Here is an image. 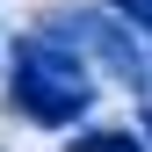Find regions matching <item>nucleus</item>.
I'll list each match as a JSON object with an SVG mask.
<instances>
[{"label":"nucleus","mask_w":152,"mask_h":152,"mask_svg":"<svg viewBox=\"0 0 152 152\" xmlns=\"http://www.w3.org/2000/svg\"><path fill=\"white\" fill-rule=\"evenodd\" d=\"M7 102L22 109L29 123L65 130V123H80L87 109H94V72H87V58L72 44L29 29V36L7 44Z\"/></svg>","instance_id":"nucleus-1"},{"label":"nucleus","mask_w":152,"mask_h":152,"mask_svg":"<svg viewBox=\"0 0 152 152\" xmlns=\"http://www.w3.org/2000/svg\"><path fill=\"white\" fill-rule=\"evenodd\" d=\"M44 36H58V44H72L80 58H94L109 72V80H123L130 94H145L152 87V58H145V44L130 36L123 15H102V7H65V15H51Z\"/></svg>","instance_id":"nucleus-2"},{"label":"nucleus","mask_w":152,"mask_h":152,"mask_svg":"<svg viewBox=\"0 0 152 152\" xmlns=\"http://www.w3.org/2000/svg\"><path fill=\"white\" fill-rule=\"evenodd\" d=\"M72 152H145V138H130V130H80Z\"/></svg>","instance_id":"nucleus-3"},{"label":"nucleus","mask_w":152,"mask_h":152,"mask_svg":"<svg viewBox=\"0 0 152 152\" xmlns=\"http://www.w3.org/2000/svg\"><path fill=\"white\" fill-rule=\"evenodd\" d=\"M116 15H123V22H138V29H152V0H116Z\"/></svg>","instance_id":"nucleus-4"},{"label":"nucleus","mask_w":152,"mask_h":152,"mask_svg":"<svg viewBox=\"0 0 152 152\" xmlns=\"http://www.w3.org/2000/svg\"><path fill=\"white\" fill-rule=\"evenodd\" d=\"M145 152H152V109H145Z\"/></svg>","instance_id":"nucleus-5"}]
</instances>
